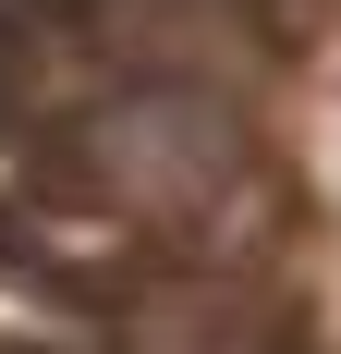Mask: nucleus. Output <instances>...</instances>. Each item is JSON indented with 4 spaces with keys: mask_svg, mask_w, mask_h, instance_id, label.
<instances>
[{
    "mask_svg": "<svg viewBox=\"0 0 341 354\" xmlns=\"http://www.w3.org/2000/svg\"><path fill=\"white\" fill-rule=\"evenodd\" d=\"M25 98H37V49H25V25L0 12V135L25 122Z\"/></svg>",
    "mask_w": 341,
    "mask_h": 354,
    "instance_id": "obj_3",
    "label": "nucleus"
},
{
    "mask_svg": "<svg viewBox=\"0 0 341 354\" xmlns=\"http://www.w3.org/2000/svg\"><path fill=\"white\" fill-rule=\"evenodd\" d=\"M269 293L244 281H159L110 318V354H269Z\"/></svg>",
    "mask_w": 341,
    "mask_h": 354,
    "instance_id": "obj_2",
    "label": "nucleus"
},
{
    "mask_svg": "<svg viewBox=\"0 0 341 354\" xmlns=\"http://www.w3.org/2000/svg\"><path fill=\"white\" fill-rule=\"evenodd\" d=\"M61 171L98 183V208H146V220H207L232 208L244 183H256V135H244L232 98H207V86H122L73 122Z\"/></svg>",
    "mask_w": 341,
    "mask_h": 354,
    "instance_id": "obj_1",
    "label": "nucleus"
},
{
    "mask_svg": "<svg viewBox=\"0 0 341 354\" xmlns=\"http://www.w3.org/2000/svg\"><path fill=\"white\" fill-rule=\"evenodd\" d=\"M256 12H269L280 37H317V25H329V12H341V0H256Z\"/></svg>",
    "mask_w": 341,
    "mask_h": 354,
    "instance_id": "obj_4",
    "label": "nucleus"
},
{
    "mask_svg": "<svg viewBox=\"0 0 341 354\" xmlns=\"http://www.w3.org/2000/svg\"><path fill=\"white\" fill-rule=\"evenodd\" d=\"M0 269H25V208L0 196Z\"/></svg>",
    "mask_w": 341,
    "mask_h": 354,
    "instance_id": "obj_5",
    "label": "nucleus"
}]
</instances>
